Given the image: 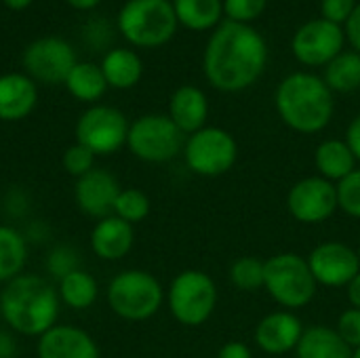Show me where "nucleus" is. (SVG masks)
Instances as JSON below:
<instances>
[{"label":"nucleus","mask_w":360,"mask_h":358,"mask_svg":"<svg viewBox=\"0 0 360 358\" xmlns=\"http://www.w3.org/2000/svg\"><path fill=\"white\" fill-rule=\"evenodd\" d=\"M266 65V38L253 25L228 19L211 32L202 53L205 78L221 93H240L253 87L264 76Z\"/></svg>","instance_id":"1"},{"label":"nucleus","mask_w":360,"mask_h":358,"mask_svg":"<svg viewBox=\"0 0 360 358\" xmlns=\"http://www.w3.org/2000/svg\"><path fill=\"white\" fill-rule=\"evenodd\" d=\"M57 287L38 274H19L0 289V319L17 338H40L59 321Z\"/></svg>","instance_id":"2"},{"label":"nucleus","mask_w":360,"mask_h":358,"mask_svg":"<svg viewBox=\"0 0 360 358\" xmlns=\"http://www.w3.org/2000/svg\"><path fill=\"white\" fill-rule=\"evenodd\" d=\"M274 106L281 120L295 133L314 135L329 127L335 101L333 93L312 72H293L281 80L274 93Z\"/></svg>","instance_id":"3"},{"label":"nucleus","mask_w":360,"mask_h":358,"mask_svg":"<svg viewBox=\"0 0 360 358\" xmlns=\"http://www.w3.org/2000/svg\"><path fill=\"white\" fill-rule=\"evenodd\" d=\"M167 293L160 281L139 268H129L112 276L105 289L108 308L122 321L143 323L152 319L165 304Z\"/></svg>","instance_id":"4"},{"label":"nucleus","mask_w":360,"mask_h":358,"mask_svg":"<svg viewBox=\"0 0 360 358\" xmlns=\"http://www.w3.org/2000/svg\"><path fill=\"white\" fill-rule=\"evenodd\" d=\"M116 23L122 38L139 49L165 46L179 27L169 0H127Z\"/></svg>","instance_id":"5"},{"label":"nucleus","mask_w":360,"mask_h":358,"mask_svg":"<svg viewBox=\"0 0 360 358\" xmlns=\"http://www.w3.org/2000/svg\"><path fill=\"white\" fill-rule=\"evenodd\" d=\"M319 283L314 281L308 260L297 253H276L266 260L264 289L283 306V310H300L316 295Z\"/></svg>","instance_id":"6"},{"label":"nucleus","mask_w":360,"mask_h":358,"mask_svg":"<svg viewBox=\"0 0 360 358\" xmlns=\"http://www.w3.org/2000/svg\"><path fill=\"white\" fill-rule=\"evenodd\" d=\"M167 306L179 325L200 327L215 312L217 285L202 270H184L167 289Z\"/></svg>","instance_id":"7"},{"label":"nucleus","mask_w":360,"mask_h":358,"mask_svg":"<svg viewBox=\"0 0 360 358\" xmlns=\"http://www.w3.org/2000/svg\"><path fill=\"white\" fill-rule=\"evenodd\" d=\"M184 133L167 114H143L129 127L127 148L141 162H169L184 150Z\"/></svg>","instance_id":"8"},{"label":"nucleus","mask_w":360,"mask_h":358,"mask_svg":"<svg viewBox=\"0 0 360 358\" xmlns=\"http://www.w3.org/2000/svg\"><path fill=\"white\" fill-rule=\"evenodd\" d=\"M238 158V143L232 133L221 127H202L188 135L184 143V160L194 175H226Z\"/></svg>","instance_id":"9"},{"label":"nucleus","mask_w":360,"mask_h":358,"mask_svg":"<svg viewBox=\"0 0 360 358\" xmlns=\"http://www.w3.org/2000/svg\"><path fill=\"white\" fill-rule=\"evenodd\" d=\"M129 127L131 122L118 108L95 103L78 116L74 137L95 156H112L127 146Z\"/></svg>","instance_id":"10"},{"label":"nucleus","mask_w":360,"mask_h":358,"mask_svg":"<svg viewBox=\"0 0 360 358\" xmlns=\"http://www.w3.org/2000/svg\"><path fill=\"white\" fill-rule=\"evenodd\" d=\"M78 63L74 46L59 36H42L23 51V70L34 82L63 84L70 70Z\"/></svg>","instance_id":"11"},{"label":"nucleus","mask_w":360,"mask_h":358,"mask_svg":"<svg viewBox=\"0 0 360 358\" xmlns=\"http://www.w3.org/2000/svg\"><path fill=\"white\" fill-rule=\"evenodd\" d=\"M344 44H346L344 27L319 17L297 27L291 40V51L302 65L325 68L344 51Z\"/></svg>","instance_id":"12"},{"label":"nucleus","mask_w":360,"mask_h":358,"mask_svg":"<svg viewBox=\"0 0 360 358\" xmlns=\"http://www.w3.org/2000/svg\"><path fill=\"white\" fill-rule=\"evenodd\" d=\"M287 209L300 224H323L340 209L338 188L321 175L304 177L291 186L287 194Z\"/></svg>","instance_id":"13"},{"label":"nucleus","mask_w":360,"mask_h":358,"mask_svg":"<svg viewBox=\"0 0 360 358\" xmlns=\"http://www.w3.org/2000/svg\"><path fill=\"white\" fill-rule=\"evenodd\" d=\"M306 260L314 281L325 287H348L360 272L359 251L338 241L316 245Z\"/></svg>","instance_id":"14"},{"label":"nucleus","mask_w":360,"mask_h":358,"mask_svg":"<svg viewBox=\"0 0 360 358\" xmlns=\"http://www.w3.org/2000/svg\"><path fill=\"white\" fill-rule=\"evenodd\" d=\"M120 184L118 179L101 167H95L93 171H89L86 175L78 177L74 184V203L76 207L95 219L108 217L114 211V203L116 196L120 192Z\"/></svg>","instance_id":"15"},{"label":"nucleus","mask_w":360,"mask_h":358,"mask_svg":"<svg viewBox=\"0 0 360 358\" xmlns=\"http://www.w3.org/2000/svg\"><path fill=\"white\" fill-rule=\"evenodd\" d=\"M302 335H304V325L300 317L293 314L291 310H276V312L266 314L257 323L253 340L262 352L281 357V354L293 352Z\"/></svg>","instance_id":"16"},{"label":"nucleus","mask_w":360,"mask_h":358,"mask_svg":"<svg viewBox=\"0 0 360 358\" xmlns=\"http://www.w3.org/2000/svg\"><path fill=\"white\" fill-rule=\"evenodd\" d=\"M38 358H101L95 338L76 325L57 323L36 340Z\"/></svg>","instance_id":"17"},{"label":"nucleus","mask_w":360,"mask_h":358,"mask_svg":"<svg viewBox=\"0 0 360 358\" xmlns=\"http://www.w3.org/2000/svg\"><path fill=\"white\" fill-rule=\"evenodd\" d=\"M135 245V228L133 224L108 215L95 222L91 236H89V247L95 257L103 262H120L124 260Z\"/></svg>","instance_id":"18"},{"label":"nucleus","mask_w":360,"mask_h":358,"mask_svg":"<svg viewBox=\"0 0 360 358\" xmlns=\"http://www.w3.org/2000/svg\"><path fill=\"white\" fill-rule=\"evenodd\" d=\"M38 103L36 82L23 72H8L0 76V120L19 122L27 118Z\"/></svg>","instance_id":"19"},{"label":"nucleus","mask_w":360,"mask_h":358,"mask_svg":"<svg viewBox=\"0 0 360 358\" xmlns=\"http://www.w3.org/2000/svg\"><path fill=\"white\" fill-rule=\"evenodd\" d=\"M175 127L184 135H192L207 127L209 118V99L202 89L194 84H184L173 91L169 99V114H167Z\"/></svg>","instance_id":"20"},{"label":"nucleus","mask_w":360,"mask_h":358,"mask_svg":"<svg viewBox=\"0 0 360 358\" xmlns=\"http://www.w3.org/2000/svg\"><path fill=\"white\" fill-rule=\"evenodd\" d=\"M99 68L103 72V78H105L108 87L118 89V91L133 89L143 76L141 57L133 49H127V46L110 49L103 55Z\"/></svg>","instance_id":"21"},{"label":"nucleus","mask_w":360,"mask_h":358,"mask_svg":"<svg viewBox=\"0 0 360 358\" xmlns=\"http://www.w3.org/2000/svg\"><path fill=\"white\" fill-rule=\"evenodd\" d=\"M352 348L342 340V335L325 325H314L304 329V335L295 348L297 358H352Z\"/></svg>","instance_id":"22"},{"label":"nucleus","mask_w":360,"mask_h":358,"mask_svg":"<svg viewBox=\"0 0 360 358\" xmlns=\"http://www.w3.org/2000/svg\"><path fill=\"white\" fill-rule=\"evenodd\" d=\"M356 156L346 139H325L314 152V165L321 177L329 181H342L356 169Z\"/></svg>","instance_id":"23"},{"label":"nucleus","mask_w":360,"mask_h":358,"mask_svg":"<svg viewBox=\"0 0 360 358\" xmlns=\"http://www.w3.org/2000/svg\"><path fill=\"white\" fill-rule=\"evenodd\" d=\"M55 287H57V295H59L61 306L76 310V312L93 308L95 302L99 300L97 279L82 268H78V270L70 272L68 276H63L61 281H57Z\"/></svg>","instance_id":"24"},{"label":"nucleus","mask_w":360,"mask_h":358,"mask_svg":"<svg viewBox=\"0 0 360 358\" xmlns=\"http://www.w3.org/2000/svg\"><path fill=\"white\" fill-rule=\"evenodd\" d=\"M177 23L190 32H209L221 23L224 0H171Z\"/></svg>","instance_id":"25"},{"label":"nucleus","mask_w":360,"mask_h":358,"mask_svg":"<svg viewBox=\"0 0 360 358\" xmlns=\"http://www.w3.org/2000/svg\"><path fill=\"white\" fill-rule=\"evenodd\" d=\"M27 238L21 230L0 224V285L11 283L23 274L27 264Z\"/></svg>","instance_id":"26"},{"label":"nucleus","mask_w":360,"mask_h":358,"mask_svg":"<svg viewBox=\"0 0 360 358\" xmlns=\"http://www.w3.org/2000/svg\"><path fill=\"white\" fill-rule=\"evenodd\" d=\"M63 84L76 101L93 103V106L108 91V82L103 78V72H101L99 63H93V61H78L70 70Z\"/></svg>","instance_id":"27"},{"label":"nucleus","mask_w":360,"mask_h":358,"mask_svg":"<svg viewBox=\"0 0 360 358\" xmlns=\"http://www.w3.org/2000/svg\"><path fill=\"white\" fill-rule=\"evenodd\" d=\"M323 80L331 93H352L360 87V55L356 51H342L325 65Z\"/></svg>","instance_id":"28"},{"label":"nucleus","mask_w":360,"mask_h":358,"mask_svg":"<svg viewBox=\"0 0 360 358\" xmlns=\"http://www.w3.org/2000/svg\"><path fill=\"white\" fill-rule=\"evenodd\" d=\"M150 209H152V203H150V196L139 190V188H122L116 196V203H114V211L112 215L129 222V224H139L143 222L148 215H150Z\"/></svg>","instance_id":"29"},{"label":"nucleus","mask_w":360,"mask_h":358,"mask_svg":"<svg viewBox=\"0 0 360 358\" xmlns=\"http://www.w3.org/2000/svg\"><path fill=\"white\" fill-rule=\"evenodd\" d=\"M264 274H266V262L253 255L238 257L230 268L232 285L247 293L264 289Z\"/></svg>","instance_id":"30"},{"label":"nucleus","mask_w":360,"mask_h":358,"mask_svg":"<svg viewBox=\"0 0 360 358\" xmlns=\"http://www.w3.org/2000/svg\"><path fill=\"white\" fill-rule=\"evenodd\" d=\"M44 268H46V272H49L51 279L61 281L70 272L82 268L80 266V253H78L76 247H72L68 243L65 245H55L46 253V257H44Z\"/></svg>","instance_id":"31"},{"label":"nucleus","mask_w":360,"mask_h":358,"mask_svg":"<svg viewBox=\"0 0 360 358\" xmlns=\"http://www.w3.org/2000/svg\"><path fill=\"white\" fill-rule=\"evenodd\" d=\"M338 188V207L350 215L360 219V169L356 167L348 177L335 184Z\"/></svg>","instance_id":"32"},{"label":"nucleus","mask_w":360,"mask_h":358,"mask_svg":"<svg viewBox=\"0 0 360 358\" xmlns=\"http://www.w3.org/2000/svg\"><path fill=\"white\" fill-rule=\"evenodd\" d=\"M95 158H97V156H95L89 148H84V146H80V143H72V146L63 152L61 165H63V171H65L68 175H72L74 179H78V177H82V175H86L89 171L95 169Z\"/></svg>","instance_id":"33"},{"label":"nucleus","mask_w":360,"mask_h":358,"mask_svg":"<svg viewBox=\"0 0 360 358\" xmlns=\"http://www.w3.org/2000/svg\"><path fill=\"white\" fill-rule=\"evenodd\" d=\"M268 0H224V15L228 21L251 25L264 15Z\"/></svg>","instance_id":"34"},{"label":"nucleus","mask_w":360,"mask_h":358,"mask_svg":"<svg viewBox=\"0 0 360 358\" xmlns=\"http://www.w3.org/2000/svg\"><path fill=\"white\" fill-rule=\"evenodd\" d=\"M335 331L342 335V340L356 350L360 348V310L359 308H348L340 314Z\"/></svg>","instance_id":"35"},{"label":"nucleus","mask_w":360,"mask_h":358,"mask_svg":"<svg viewBox=\"0 0 360 358\" xmlns=\"http://www.w3.org/2000/svg\"><path fill=\"white\" fill-rule=\"evenodd\" d=\"M356 4V0H321V17L344 27Z\"/></svg>","instance_id":"36"},{"label":"nucleus","mask_w":360,"mask_h":358,"mask_svg":"<svg viewBox=\"0 0 360 358\" xmlns=\"http://www.w3.org/2000/svg\"><path fill=\"white\" fill-rule=\"evenodd\" d=\"M344 32H346V40L352 44V51L360 55V2L356 4L354 13L350 15V19L346 21Z\"/></svg>","instance_id":"37"},{"label":"nucleus","mask_w":360,"mask_h":358,"mask_svg":"<svg viewBox=\"0 0 360 358\" xmlns=\"http://www.w3.org/2000/svg\"><path fill=\"white\" fill-rule=\"evenodd\" d=\"M17 335L8 329H0V358H17Z\"/></svg>","instance_id":"38"},{"label":"nucleus","mask_w":360,"mask_h":358,"mask_svg":"<svg viewBox=\"0 0 360 358\" xmlns=\"http://www.w3.org/2000/svg\"><path fill=\"white\" fill-rule=\"evenodd\" d=\"M217 358H253L251 350L243 342H228L219 348Z\"/></svg>","instance_id":"39"},{"label":"nucleus","mask_w":360,"mask_h":358,"mask_svg":"<svg viewBox=\"0 0 360 358\" xmlns=\"http://www.w3.org/2000/svg\"><path fill=\"white\" fill-rule=\"evenodd\" d=\"M346 143L350 146L352 154L356 156V160L360 162V114L352 118V122L348 124V131H346Z\"/></svg>","instance_id":"40"},{"label":"nucleus","mask_w":360,"mask_h":358,"mask_svg":"<svg viewBox=\"0 0 360 358\" xmlns=\"http://www.w3.org/2000/svg\"><path fill=\"white\" fill-rule=\"evenodd\" d=\"M346 291H348V302H350V306L360 310V272L348 283Z\"/></svg>","instance_id":"41"},{"label":"nucleus","mask_w":360,"mask_h":358,"mask_svg":"<svg viewBox=\"0 0 360 358\" xmlns=\"http://www.w3.org/2000/svg\"><path fill=\"white\" fill-rule=\"evenodd\" d=\"M72 8H76V11H91V8H95L101 0H65Z\"/></svg>","instance_id":"42"},{"label":"nucleus","mask_w":360,"mask_h":358,"mask_svg":"<svg viewBox=\"0 0 360 358\" xmlns=\"http://www.w3.org/2000/svg\"><path fill=\"white\" fill-rule=\"evenodd\" d=\"M2 2H4V6L11 8V11H23V8H27L34 0H2Z\"/></svg>","instance_id":"43"},{"label":"nucleus","mask_w":360,"mask_h":358,"mask_svg":"<svg viewBox=\"0 0 360 358\" xmlns=\"http://www.w3.org/2000/svg\"><path fill=\"white\" fill-rule=\"evenodd\" d=\"M352 358H360V348H356V350L352 352Z\"/></svg>","instance_id":"44"},{"label":"nucleus","mask_w":360,"mask_h":358,"mask_svg":"<svg viewBox=\"0 0 360 358\" xmlns=\"http://www.w3.org/2000/svg\"><path fill=\"white\" fill-rule=\"evenodd\" d=\"M359 257H360V249H359Z\"/></svg>","instance_id":"45"},{"label":"nucleus","mask_w":360,"mask_h":358,"mask_svg":"<svg viewBox=\"0 0 360 358\" xmlns=\"http://www.w3.org/2000/svg\"><path fill=\"white\" fill-rule=\"evenodd\" d=\"M141 358H148V357H141Z\"/></svg>","instance_id":"46"},{"label":"nucleus","mask_w":360,"mask_h":358,"mask_svg":"<svg viewBox=\"0 0 360 358\" xmlns=\"http://www.w3.org/2000/svg\"><path fill=\"white\" fill-rule=\"evenodd\" d=\"M169 2H171V0H169Z\"/></svg>","instance_id":"47"}]
</instances>
